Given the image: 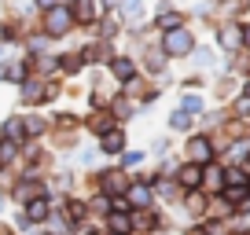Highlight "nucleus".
<instances>
[{
    "label": "nucleus",
    "instance_id": "10",
    "mask_svg": "<svg viewBox=\"0 0 250 235\" xmlns=\"http://www.w3.org/2000/svg\"><path fill=\"white\" fill-rule=\"evenodd\" d=\"M217 40H221V48H228V52H232V48H239V44H243V33L235 30V26H225Z\"/></svg>",
    "mask_w": 250,
    "mask_h": 235
},
{
    "label": "nucleus",
    "instance_id": "22",
    "mask_svg": "<svg viewBox=\"0 0 250 235\" xmlns=\"http://www.w3.org/2000/svg\"><path fill=\"white\" fill-rule=\"evenodd\" d=\"M55 4H62V0H33V8H37V11H48V8H55Z\"/></svg>",
    "mask_w": 250,
    "mask_h": 235
},
{
    "label": "nucleus",
    "instance_id": "14",
    "mask_svg": "<svg viewBox=\"0 0 250 235\" xmlns=\"http://www.w3.org/2000/svg\"><path fill=\"white\" fill-rule=\"evenodd\" d=\"M188 151H191V158H195V162H206V158H210V143H206L203 136H195V140L188 143Z\"/></svg>",
    "mask_w": 250,
    "mask_h": 235
},
{
    "label": "nucleus",
    "instance_id": "21",
    "mask_svg": "<svg viewBox=\"0 0 250 235\" xmlns=\"http://www.w3.org/2000/svg\"><path fill=\"white\" fill-rule=\"evenodd\" d=\"M199 107H203V99H199V96H188V99H184V110H188V114H191V110H199Z\"/></svg>",
    "mask_w": 250,
    "mask_h": 235
},
{
    "label": "nucleus",
    "instance_id": "26",
    "mask_svg": "<svg viewBox=\"0 0 250 235\" xmlns=\"http://www.w3.org/2000/svg\"><path fill=\"white\" fill-rule=\"evenodd\" d=\"M0 44H4V22H0Z\"/></svg>",
    "mask_w": 250,
    "mask_h": 235
},
{
    "label": "nucleus",
    "instance_id": "18",
    "mask_svg": "<svg viewBox=\"0 0 250 235\" xmlns=\"http://www.w3.org/2000/svg\"><path fill=\"white\" fill-rule=\"evenodd\" d=\"M110 228H114V232H122V235H125V232H129V217H125V213H118V210H114V217H110Z\"/></svg>",
    "mask_w": 250,
    "mask_h": 235
},
{
    "label": "nucleus",
    "instance_id": "13",
    "mask_svg": "<svg viewBox=\"0 0 250 235\" xmlns=\"http://www.w3.org/2000/svg\"><path fill=\"white\" fill-rule=\"evenodd\" d=\"M199 180H203V169H199V165H184V169H180V184H184V188H199Z\"/></svg>",
    "mask_w": 250,
    "mask_h": 235
},
{
    "label": "nucleus",
    "instance_id": "12",
    "mask_svg": "<svg viewBox=\"0 0 250 235\" xmlns=\"http://www.w3.org/2000/svg\"><path fill=\"white\" fill-rule=\"evenodd\" d=\"M4 136H8V140H22V136H26V118H8Z\"/></svg>",
    "mask_w": 250,
    "mask_h": 235
},
{
    "label": "nucleus",
    "instance_id": "5",
    "mask_svg": "<svg viewBox=\"0 0 250 235\" xmlns=\"http://www.w3.org/2000/svg\"><path fill=\"white\" fill-rule=\"evenodd\" d=\"M177 26H184V15H180V11H173V8H162V11H158L155 30H177Z\"/></svg>",
    "mask_w": 250,
    "mask_h": 235
},
{
    "label": "nucleus",
    "instance_id": "8",
    "mask_svg": "<svg viewBox=\"0 0 250 235\" xmlns=\"http://www.w3.org/2000/svg\"><path fill=\"white\" fill-rule=\"evenodd\" d=\"M144 66H147L151 74H162V66H166V52H162V48H147V55H144Z\"/></svg>",
    "mask_w": 250,
    "mask_h": 235
},
{
    "label": "nucleus",
    "instance_id": "9",
    "mask_svg": "<svg viewBox=\"0 0 250 235\" xmlns=\"http://www.w3.org/2000/svg\"><path fill=\"white\" fill-rule=\"evenodd\" d=\"M26 217H30V220H48V217H52V206H48V198H33Z\"/></svg>",
    "mask_w": 250,
    "mask_h": 235
},
{
    "label": "nucleus",
    "instance_id": "23",
    "mask_svg": "<svg viewBox=\"0 0 250 235\" xmlns=\"http://www.w3.org/2000/svg\"><path fill=\"white\" fill-rule=\"evenodd\" d=\"M92 210H96V213H107V210H110V198H96Z\"/></svg>",
    "mask_w": 250,
    "mask_h": 235
},
{
    "label": "nucleus",
    "instance_id": "11",
    "mask_svg": "<svg viewBox=\"0 0 250 235\" xmlns=\"http://www.w3.org/2000/svg\"><path fill=\"white\" fill-rule=\"evenodd\" d=\"M129 202L140 206V210H144V206H151V188H147V184H136V188H129Z\"/></svg>",
    "mask_w": 250,
    "mask_h": 235
},
{
    "label": "nucleus",
    "instance_id": "7",
    "mask_svg": "<svg viewBox=\"0 0 250 235\" xmlns=\"http://www.w3.org/2000/svg\"><path fill=\"white\" fill-rule=\"evenodd\" d=\"M122 147H125V133L122 129H107V133H103V151H107V155H118Z\"/></svg>",
    "mask_w": 250,
    "mask_h": 235
},
{
    "label": "nucleus",
    "instance_id": "4",
    "mask_svg": "<svg viewBox=\"0 0 250 235\" xmlns=\"http://www.w3.org/2000/svg\"><path fill=\"white\" fill-rule=\"evenodd\" d=\"M107 63H110V74H114V78L122 81V85L136 78V59H129V55H110Z\"/></svg>",
    "mask_w": 250,
    "mask_h": 235
},
{
    "label": "nucleus",
    "instance_id": "16",
    "mask_svg": "<svg viewBox=\"0 0 250 235\" xmlns=\"http://www.w3.org/2000/svg\"><path fill=\"white\" fill-rule=\"evenodd\" d=\"M92 129H96V133H107V129H114V118H110V114H96Z\"/></svg>",
    "mask_w": 250,
    "mask_h": 235
},
{
    "label": "nucleus",
    "instance_id": "3",
    "mask_svg": "<svg viewBox=\"0 0 250 235\" xmlns=\"http://www.w3.org/2000/svg\"><path fill=\"white\" fill-rule=\"evenodd\" d=\"M66 8H70V15H74L78 26H96L100 15H103L100 0H66Z\"/></svg>",
    "mask_w": 250,
    "mask_h": 235
},
{
    "label": "nucleus",
    "instance_id": "2",
    "mask_svg": "<svg viewBox=\"0 0 250 235\" xmlns=\"http://www.w3.org/2000/svg\"><path fill=\"white\" fill-rule=\"evenodd\" d=\"M158 48H162L166 55H173V59H180V55H191V52H195V33L188 30V26L162 30V40H158Z\"/></svg>",
    "mask_w": 250,
    "mask_h": 235
},
{
    "label": "nucleus",
    "instance_id": "1",
    "mask_svg": "<svg viewBox=\"0 0 250 235\" xmlns=\"http://www.w3.org/2000/svg\"><path fill=\"white\" fill-rule=\"evenodd\" d=\"M74 30H78V22H74L66 0L55 4V8H48V11H41V33H44L48 40H62V37H70Z\"/></svg>",
    "mask_w": 250,
    "mask_h": 235
},
{
    "label": "nucleus",
    "instance_id": "17",
    "mask_svg": "<svg viewBox=\"0 0 250 235\" xmlns=\"http://www.w3.org/2000/svg\"><path fill=\"white\" fill-rule=\"evenodd\" d=\"M66 217H70L74 224H78V220H85V202H70V206H66Z\"/></svg>",
    "mask_w": 250,
    "mask_h": 235
},
{
    "label": "nucleus",
    "instance_id": "19",
    "mask_svg": "<svg viewBox=\"0 0 250 235\" xmlns=\"http://www.w3.org/2000/svg\"><path fill=\"white\" fill-rule=\"evenodd\" d=\"M191 125V114H188V110H177V114H173V129H188Z\"/></svg>",
    "mask_w": 250,
    "mask_h": 235
},
{
    "label": "nucleus",
    "instance_id": "6",
    "mask_svg": "<svg viewBox=\"0 0 250 235\" xmlns=\"http://www.w3.org/2000/svg\"><path fill=\"white\" fill-rule=\"evenodd\" d=\"M85 55L81 52H66V55H59V70H66V74H81L85 70Z\"/></svg>",
    "mask_w": 250,
    "mask_h": 235
},
{
    "label": "nucleus",
    "instance_id": "24",
    "mask_svg": "<svg viewBox=\"0 0 250 235\" xmlns=\"http://www.w3.org/2000/svg\"><path fill=\"white\" fill-rule=\"evenodd\" d=\"M228 180H232V184H247V176H243V169H232V173H228Z\"/></svg>",
    "mask_w": 250,
    "mask_h": 235
},
{
    "label": "nucleus",
    "instance_id": "28",
    "mask_svg": "<svg viewBox=\"0 0 250 235\" xmlns=\"http://www.w3.org/2000/svg\"><path fill=\"white\" fill-rule=\"evenodd\" d=\"M110 235H122V232H110Z\"/></svg>",
    "mask_w": 250,
    "mask_h": 235
},
{
    "label": "nucleus",
    "instance_id": "20",
    "mask_svg": "<svg viewBox=\"0 0 250 235\" xmlns=\"http://www.w3.org/2000/svg\"><path fill=\"white\" fill-rule=\"evenodd\" d=\"M206 188H221V169H217V165L206 169Z\"/></svg>",
    "mask_w": 250,
    "mask_h": 235
},
{
    "label": "nucleus",
    "instance_id": "27",
    "mask_svg": "<svg viewBox=\"0 0 250 235\" xmlns=\"http://www.w3.org/2000/svg\"><path fill=\"white\" fill-rule=\"evenodd\" d=\"M247 99H250V81H247Z\"/></svg>",
    "mask_w": 250,
    "mask_h": 235
},
{
    "label": "nucleus",
    "instance_id": "25",
    "mask_svg": "<svg viewBox=\"0 0 250 235\" xmlns=\"http://www.w3.org/2000/svg\"><path fill=\"white\" fill-rule=\"evenodd\" d=\"M243 44L250 48V26H247V30H243Z\"/></svg>",
    "mask_w": 250,
    "mask_h": 235
},
{
    "label": "nucleus",
    "instance_id": "15",
    "mask_svg": "<svg viewBox=\"0 0 250 235\" xmlns=\"http://www.w3.org/2000/svg\"><path fill=\"white\" fill-rule=\"evenodd\" d=\"M100 180H103V188H107V191H122L125 188V176H122V173H107V176H100Z\"/></svg>",
    "mask_w": 250,
    "mask_h": 235
}]
</instances>
